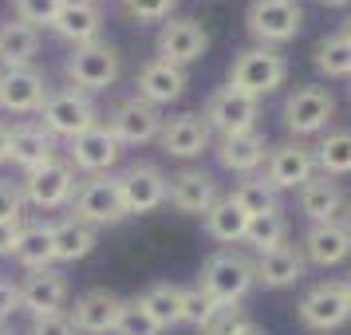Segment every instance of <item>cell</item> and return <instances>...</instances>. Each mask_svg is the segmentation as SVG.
Wrapping results in <instances>:
<instances>
[{
	"instance_id": "obj_1",
	"label": "cell",
	"mask_w": 351,
	"mask_h": 335,
	"mask_svg": "<svg viewBox=\"0 0 351 335\" xmlns=\"http://www.w3.org/2000/svg\"><path fill=\"white\" fill-rule=\"evenodd\" d=\"M197 284L206 288L213 300H221L225 308H241L256 284V264L241 249H217L213 256H206Z\"/></svg>"
},
{
	"instance_id": "obj_2",
	"label": "cell",
	"mask_w": 351,
	"mask_h": 335,
	"mask_svg": "<svg viewBox=\"0 0 351 335\" xmlns=\"http://www.w3.org/2000/svg\"><path fill=\"white\" fill-rule=\"evenodd\" d=\"M64 75H67V87H75L83 95L107 91V87H114L119 75H123V55H119V48L107 44V40L83 44V48H71V55L64 60Z\"/></svg>"
},
{
	"instance_id": "obj_3",
	"label": "cell",
	"mask_w": 351,
	"mask_h": 335,
	"mask_svg": "<svg viewBox=\"0 0 351 335\" xmlns=\"http://www.w3.org/2000/svg\"><path fill=\"white\" fill-rule=\"evenodd\" d=\"M36 123L48 130L51 138L71 142V138L87 134V130L99 123V107L91 103V95H83V91H75V87H60V91H48V99H44Z\"/></svg>"
},
{
	"instance_id": "obj_4",
	"label": "cell",
	"mask_w": 351,
	"mask_h": 335,
	"mask_svg": "<svg viewBox=\"0 0 351 335\" xmlns=\"http://www.w3.org/2000/svg\"><path fill=\"white\" fill-rule=\"evenodd\" d=\"M280 119H285V130L296 142H300V138H312V134H324L335 119V99H332L328 87L304 83V87H296V91L285 99Z\"/></svg>"
},
{
	"instance_id": "obj_5",
	"label": "cell",
	"mask_w": 351,
	"mask_h": 335,
	"mask_svg": "<svg viewBox=\"0 0 351 335\" xmlns=\"http://www.w3.org/2000/svg\"><path fill=\"white\" fill-rule=\"evenodd\" d=\"M285 79H288V60L276 48H245L237 51V60L229 67V83L253 99L272 95L276 87H285Z\"/></svg>"
},
{
	"instance_id": "obj_6",
	"label": "cell",
	"mask_w": 351,
	"mask_h": 335,
	"mask_svg": "<svg viewBox=\"0 0 351 335\" xmlns=\"http://www.w3.org/2000/svg\"><path fill=\"white\" fill-rule=\"evenodd\" d=\"M202 119H206L209 134H217V138L245 134V130H256V119H261V99L245 95V91L233 87V83H225V87H217V91L206 99Z\"/></svg>"
},
{
	"instance_id": "obj_7",
	"label": "cell",
	"mask_w": 351,
	"mask_h": 335,
	"mask_svg": "<svg viewBox=\"0 0 351 335\" xmlns=\"http://www.w3.org/2000/svg\"><path fill=\"white\" fill-rule=\"evenodd\" d=\"M249 36L256 40V48H280L288 40H296L304 28V12L296 0H253L245 12Z\"/></svg>"
},
{
	"instance_id": "obj_8",
	"label": "cell",
	"mask_w": 351,
	"mask_h": 335,
	"mask_svg": "<svg viewBox=\"0 0 351 335\" xmlns=\"http://www.w3.org/2000/svg\"><path fill=\"white\" fill-rule=\"evenodd\" d=\"M71 217L91 229H103V225H119L127 217V206H123V193H119V177L99 174L80 182V190L71 197Z\"/></svg>"
},
{
	"instance_id": "obj_9",
	"label": "cell",
	"mask_w": 351,
	"mask_h": 335,
	"mask_svg": "<svg viewBox=\"0 0 351 335\" xmlns=\"http://www.w3.org/2000/svg\"><path fill=\"white\" fill-rule=\"evenodd\" d=\"M20 190H24V201H28L32 209H44V213L64 209V206H71V197H75V190H80L75 166H71L67 158H51V162H44L40 170L24 174Z\"/></svg>"
},
{
	"instance_id": "obj_10",
	"label": "cell",
	"mask_w": 351,
	"mask_h": 335,
	"mask_svg": "<svg viewBox=\"0 0 351 335\" xmlns=\"http://www.w3.org/2000/svg\"><path fill=\"white\" fill-rule=\"evenodd\" d=\"M296 312H300V323L312 327V332H335V327H343L351 319L343 280H319V284H312L300 296Z\"/></svg>"
},
{
	"instance_id": "obj_11",
	"label": "cell",
	"mask_w": 351,
	"mask_h": 335,
	"mask_svg": "<svg viewBox=\"0 0 351 335\" xmlns=\"http://www.w3.org/2000/svg\"><path fill=\"white\" fill-rule=\"evenodd\" d=\"M166 201L182 213V217H206L213 201H221V182L202 170V166H186L170 177V190H166Z\"/></svg>"
},
{
	"instance_id": "obj_12",
	"label": "cell",
	"mask_w": 351,
	"mask_h": 335,
	"mask_svg": "<svg viewBox=\"0 0 351 335\" xmlns=\"http://www.w3.org/2000/svg\"><path fill=\"white\" fill-rule=\"evenodd\" d=\"M166 190H170V177L162 174L158 166L150 162H138V166H127L119 174V193H123V206H127V217H143V213H154V209L166 206Z\"/></svg>"
},
{
	"instance_id": "obj_13",
	"label": "cell",
	"mask_w": 351,
	"mask_h": 335,
	"mask_svg": "<svg viewBox=\"0 0 351 335\" xmlns=\"http://www.w3.org/2000/svg\"><path fill=\"white\" fill-rule=\"evenodd\" d=\"M119 158H123V142L111 134L107 123H95L87 134L67 142V162L75 170H83L87 177H99V174H107V170H114Z\"/></svg>"
},
{
	"instance_id": "obj_14",
	"label": "cell",
	"mask_w": 351,
	"mask_h": 335,
	"mask_svg": "<svg viewBox=\"0 0 351 335\" xmlns=\"http://www.w3.org/2000/svg\"><path fill=\"white\" fill-rule=\"evenodd\" d=\"M209 51V32L190 16H170L158 28V60L174 67H190Z\"/></svg>"
},
{
	"instance_id": "obj_15",
	"label": "cell",
	"mask_w": 351,
	"mask_h": 335,
	"mask_svg": "<svg viewBox=\"0 0 351 335\" xmlns=\"http://www.w3.org/2000/svg\"><path fill=\"white\" fill-rule=\"evenodd\" d=\"M48 79L36 67H8L0 71V111L4 114H40L48 99Z\"/></svg>"
},
{
	"instance_id": "obj_16",
	"label": "cell",
	"mask_w": 351,
	"mask_h": 335,
	"mask_svg": "<svg viewBox=\"0 0 351 335\" xmlns=\"http://www.w3.org/2000/svg\"><path fill=\"white\" fill-rule=\"evenodd\" d=\"M316 174V154L312 146L304 142H280L269 146V158H265V182L272 190H300L308 177Z\"/></svg>"
},
{
	"instance_id": "obj_17",
	"label": "cell",
	"mask_w": 351,
	"mask_h": 335,
	"mask_svg": "<svg viewBox=\"0 0 351 335\" xmlns=\"http://www.w3.org/2000/svg\"><path fill=\"white\" fill-rule=\"evenodd\" d=\"M158 146H162V154L190 162V158H202L206 150H213V134H209L202 114L186 111V114H174V119H162Z\"/></svg>"
},
{
	"instance_id": "obj_18",
	"label": "cell",
	"mask_w": 351,
	"mask_h": 335,
	"mask_svg": "<svg viewBox=\"0 0 351 335\" xmlns=\"http://www.w3.org/2000/svg\"><path fill=\"white\" fill-rule=\"evenodd\" d=\"M123 312V296L111 288H87L83 296H75V308L67 312V319L75 323L80 335H111Z\"/></svg>"
},
{
	"instance_id": "obj_19",
	"label": "cell",
	"mask_w": 351,
	"mask_h": 335,
	"mask_svg": "<svg viewBox=\"0 0 351 335\" xmlns=\"http://www.w3.org/2000/svg\"><path fill=\"white\" fill-rule=\"evenodd\" d=\"M107 127H111V134L123 146H146L162 134V114H158V107H150V103H143V99L134 95L114 107Z\"/></svg>"
},
{
	"instance_id": "obj_20",
	"label": "cell",
	"mask_w": 351,
	"mask_h": 335,
	"mask_svg": "<svg viewBox=\"0 0 351 335\" xmlns=\"http://www.w3.org/2000/svg\"><path fill=\"white\" fill-rule=\"evenodd\" d=\"M51 158H60L56 154V138L40 123L24 119V123H16V127L8 130V162L16 166L20 174H32V170H40Z\"/></svg>"
},
{
	"instance_id": "obj_21",
	"label": "cell",
	"mask_w": 351,
	"mask_h": 335,
	"mask_svg": "<svg viewBox=\"0 0 351 335\" xmlns=\"http://www.w3.org/2000/svg\"><path fill=\"white\" fill-rule=\"evenodd\" d=\"M296 206L312 225H328V221H343V206H348V193L339 190V182L328 174H312L296 190Z\"/></svg>"
},
{
	"instance_id": "obj_22",
	"label": "cell",
	"mask_w": 351,
	"mask_h": 335,
	"mask_svg": "<svg viewBox=\"0 0 351 335\" xmlns=\"http://www.w3.org/2000/svg\"><path fill=\"white\" fill-rule=\"evenodd\" d=\"M186 67H174L166 64V60H150V64L138 67V79H134V95L143 99V103H150V107H170V103H178V99L186 95Z\"/></svg>"
},
{
	"instance_id": "obj_23",
	"label": "cell",
	"mask_w": 351,
	"mask_h": 335,
	"mask_svg": "<svg viewBox=\"0 0 351 335\" xmlns=\"http://www.w3.org/2000/svg\"><path fill=\"white\" fill-rule=\"evenodd\" d=\"M213 154L221 162V170L229 174H241V177H253L265 158H269V138L261 130H245V134H229V138H217Z\"/></svg>"
},
{
	"instance_id": "obj_24",
	"label": "cell",
	"mask_w": 351,
	"mask_h": 335,
	"mask_svg": "<svg viewBox=\"0 0 351 335\" xmlns=\"http://www.w3.org/2000/svg\"><path fill=\"white\" fill-rule=\"evenodd\" d=\"M67 303V280L64 272L44 269V272H28L20 280V312L28 316H51V312H64Z\"/></svg>"
},
{
	"instance_id": "obj_25",
	"label": "cell",
	"mask_w": 351,
	"mask_h": 335,
	"mask_svg": "<svg viewBox=\"0 0 351 335\" xmlns=\"http://www.w3.org/2000/svg\"><path fill=\"white\" fill-rule=\"evenodd\" d=\"M304 260L319 264V269H335L351 256V229L343 221H328V225H308V233L300 240Z\"/></svg>"
},
{
	"instance_id": "obj_26",
	"label": "cell",
	"mask_w": 351,
	"mask_h": 335,
	"mask_svg": "<svg viewBox=\"0 0 351 335\" xmlns=\"http://www.w3.org/2000/svg\"><path fill=\"white\" fill-rule=\"evenodd\" d=\"M51 32L64 44H71V48L95 44L99 32H103V12H99L95 0H64L60 16L51 20Z\"/></svg>"
},
{
	"instance_id": "obj_27",
	"label": "cell",
	"mask_w": 351,
	"mask_h": 335,
	"mask_svg": "<svg viewBox=\"0 0 351 335\" xmlns=\"http://www.w3.org/2000/svg\"><path fill=\"white\" fill-rule=\"evenodd\" d=\"M253 264H256V284H265V288H292V284H300L304 272H308L304 249L292 245V240L276 245L272 253H261Z\"/></svg>"
},
{
	"instance_id": "obj_28",
	"label": "cell",
	"mask_w": 351,
	"mask_h": 335,
	"mask_svg": "<svg viewBox=\"0 0 351 335\" xmlns=\"http://www.w3.org/2000/svg\"><path fill=\"white\" fill-rule=\"evenodd\" d=\"M20 269L28 272H44L56 264V233H51V221H28L20 225V240L12 249Z\"/></svg>"
},
{
	"instance_id": "obj_29",
	"label": "cell",
	"mask_w": 351,
	"mask_h": 335,
	"mask_svg": "<svg viewBox=\"0 0 351 335\" xmlns=\"http://www.w3.org/2000/svg\"><path fill=\"white\" fill-rule=\"evenodd\" d=\"M40 51V32L24 20H4L0 24V71L8 67H32Z\"/></svg>"
},
{
	"instance_id": "obj_30",
	"label": "cell",
	"mask_w": 351,
	"mask_h": 335,
	"mask_svg": "<svg viewBox=\"0 0 351 335\" xmlns=\"http://www.w3.org/2000/svg\"><path fill=\"white\" fill-rule=\"evenodd\" d=\"M202 225H206V237L217 240L221 249H233V245H241L245 240V233H249V217L241 213L229 197H221V201H213V209H209L206 217H202Z\"/></svg>"
},
{
	"instance_id": "obj_31",
	"label": "cell",
	"mask_w": 351,
	"mask_h": 335,
	"mask_svg": "<svg viewBox=\"0 0 351 335\" xmlns=\"http://www.w3.org/2000/svg\"><path fill=\"white\" fill-rule=\"evenodd\" d=\"M51 233H56V264H75L95 249V229L75 221V217L51 221Z\"/></svg>"
},
{
	"instance_id": "obj_32",
	"label": "cell",
	"mask_w": 351,
	"mask_h": 335,
	"mask_svg": "<svg viewBox=\"0 0 351 335\" xmlns=\"http://www.w3.org/2000/svg\"><path fill=\"white\" fill-rule=\"evenodd\" d=\"M229 201H233L249 221H253V217L280 213V197H276V190H272L265 177H245V182H237L233 193H229Z\"/></svg>"
},
{
	"instance_id": "obj_33",
	"label": "cell",
	"mask_w": 351,
	"mask_h": 335,
	"mask_svg": "<svg viewBox=\"0 0 351 335\" xmlns=\"http://www.w3.org/2000/svg\"><path fill=\"white\" fill-rule=\"evenodd\" d=\"M312 154H316V174H351V130H324V138L312 146Z\"/></svg>"
},
{
	"instance_id": "obj_34",
	"label": "cell",
	"mask_w": 351,
	"mask_h": 335,
	"mask_svg": "<svg viewBox=\"0 0 351 335\" xmlns=\"http://www.w3.org/2000/svg\"><path fill=\"white\" fill-rule=\"evenodd\" d=\"M138 300H143V308L150 312V319L158 323L162 332L182 323V288L170 284V280H158V284H150L143 296H138Z\"/></svg>"
},
{
	"instance_id": "obj_35",
	"label": "cell",
	"mask_w": 351,
	"mask_h": 335,
	"mask_svg": "<svg viewBox=\"0 0 351 335\" xmlns=\"http://www.w3.org/2000/svg\"><path fill=\"white\" fill-rule=\"evenodd\" d=\"M225 312V303L221 300H213L202 284H193V288H182V323L186 327H193V332H209V323Z\"/></svg>"
},
{
	"instance_id": "obj_36",
	"label": "cell",
	"mask_w": 351,
	"mask_h": 335,
	"mask_svg": "<svg viewBox=\"0 0 351 335\" xmlns=\"http://www.w3.org/2000/svg\"><path fill=\"white\" fill-rule=\"evenodd\" d=\"M316 67L328 79H348L351 75V40L343 32L324 36L316 44Z\"/></svg>"
},
{
	"instance_id": "obj_37",
	"label": "cell",
	"mask_w": 351,
	"mask_h": 335,
	"mask_svg": "<svg viewBox=\"0 0 351 335\" xmlns=\"http://www.w3.org/2000/svg\"><path fill=\"white\" fill-rule=\"evenodd\" d=\"M288 240V217L285 213H269V217H253L249 221V233H245V245H253L256 256L272 253L276 245Z\"/></svg>"
},
{
	"instance_id": "obj_38",
	"label": "cell",
	"mask_w": 351,
	"mask_h": 335,
	"mask_svg": "<svg viewBox=\"0 0 351 335\" xmlns=\"http://www.w3.org/2000/svg\"><path fill=\"white\" fill-rule=\"evenodd\" d=\"M114 335H162V327L150 319V312L143 308V300L130 296V300H123V312H119Z\"/></svg>"
},
{
	"instance_id": "obj_39",
	"label": "cell",
	"mask_w": 351,
	"mask_h": 335,
	"mask_svg": "<svg viewBox=\"0 0 351 335\" xmlns=\"http://www.w3.org/2000/svg\"><path fill=\"white\" fill-rule=\"evenodd\" d=\"M60 8H64V0H12V20H24L40 32V28H51Z\"/></svg>"
},
{
	"instance_id": "obj_40",
	"label": "cell",
	"mask_w": 351,
	"mask_h": 335,
	"mask_svg": "<svg viewBox=\"0 0 351 335\" xmlns=\"http://www.w3.org/2000/svg\"><path fill=\"white\" fill-rule=\"evenodd\" d=\"M119 8L134 24H166L170 12L178 8V0H119Z\"/></svg>"
},
{
	"instance_id": "obj_41",
	"label": "cell",
	"mask_w": 351,
	"mask_h": 335,
	"mask_svg": "<svg viewBox=\"0 0 351 335\" xmlns=\"http://www.w3.org/2000/svg\"><path fill=\"white\" fill-rule=\"evenodd\" d=\"M206 335H265V327H261V323H253V319L245 316L241 308H225L221 316L209 323Z\"/></svg>"
},
{
	"instance_id": "obj_42",
	"label": "cell",
	"mask_w": 351,
	"mask_h": 335,
	"mask_svg": "<svg viewBox=\"0 0 351 335\" xmlns=\"http://www.w3.org/2000/svg\"><path fill=\"white\" fill-rule=\"evenodd\" d=\"M24 190H20V182H4L0 177V225H24Z\"/></svg>"
},
{
	"instance_id": "obj_43",
	"label": "cell",
	"mask_w": 351,
	"mask_h": 335,
	"mask_svg": "<svg viewBox=\"0 0 351 335\" xmlns=\"http://www.w3.org/2000/svg\"><path fill=\"white\" fill-rule=\"evenodd\" d=\"M28 335H80L75 323L67 319V312H51V316H36Z\"/></svg>"
},
{
	"instance_id": "obj_44",
	"label": "cell",
	"mask_w": 351,
	"mask_h": 335,
	"mask_svg": "<svg viewBox=\"0 0 351 335\" xmlns=\"http://www.w3.org/2000/svg\"><path fill=\"white\" fill-rule=\"evenodd\" d=\"M16 312H20V284L0 276V323H8Z\"/></svg>"
},
{
	"instance_id": "obj_45",
	"label": "cell",
	"mask_w": 351,
	"mask_h": 335,
	"mask_svg": "<svg viewBox=\"0 0 351 335\" xmlns=\"http://www.w3.org/2000/svg\"><path fill=\"white\" fill-rule=\"evenodd\" d=\"M20 240V225H0V256H12Z\"/></svg>"
},
{
	"instance_id": "obj_46",
	"label": "cell",
	"mask_w": 351,
	"mask_h": 335,
	"mask_svg": "<svg viewBox=\"0 0 351 335\" xmlns=\"http://www.w3.org/2000/svg\"><path fill=\"white\" fill-rule=\"evenodd\" d=\"M8 123H4V119H0V166H4V162H8Z\"/></svg>"
},
{
	"instance_id": "obj_47",
	"label": "cell",
	"mask_w": 351,
	"mask_h": 335,
	"mask_svg": "<svg viewBox=\"0 0 351 335\" xmlns=\"http://www.w3.org/2000/svg\"><path fill=\"white\" fill-rule=\"evenodd\" d=\"M319 4H328V8H348L351 0H319Z\"/></svg>"
},
{
	"instance_id": "obj_48",
	"label": "cell",
	"mask_w": 351,
	"mask_h": 335,
	"mask_svg": "<svg viewBox=\"0 0 351 335\" xmlns=\"http://www.w3.org/2000/svg\"><path fill=\"white\" fill-rule=\"evenodd\" d=\"M343 225L351 229V197H348V206H343Z\"/></svg>"
},
{
	"instance_id": "obj_49",
	"label": "cell",
	"mask_w": 351,
	"mask_h": 335,
	"mask_svg": "<svg viewBox=\"0 0 351 335\" xmlns=\"http://www.w3.org/2000/svg\"><path fill=\"white\" fill-rule=\"evenodd\" d=\"M339 32H343V36H348V40H351V16L343 20V28H339Z\"/></svg>"
},
{
	"instance_id": "obj_50",
	"label": "cell",
	"mask_w": 351,
	"mask_h": 335,
	"mask_svg": "<svg viewBox=\"0 0 351 335\" xmlns=\"http://www.w3.org/2000/svg\"><path fill=\"white\" fill-rule=\"evenodd\" d=\"M343 292H348V303H351V276L343 280Z\"/></svg>"
},
{
	"instance_id": "obj_51",
	"label": "cell",
	"mask_w": 351,
	"mask_h": 335,
	"mask_svg": "<svg viewBox=\"0 0 351 335\" xmlns=\"http://www.w3.org/2000/svg\"><path fill=\"white\" fill-rule=\"evenodd\" d=\"M0 335H16V332H12V327H8V323H0Z\"/></svg>"
},
{
	"instance_id": "obj_52",
	"label": "cell",
	"mask_w": 351,
	"mask_h": 335,
	"mask_svg": "<svg viewBox=\"0 0 351 335\" xmlns=\"http://www.w3.org/2000/svg\"><path fill=\"white\" fill-rule=\"evenodd\" d=\"M95 4H99V0H95Z\"/></svg>"
}]
</instances>
